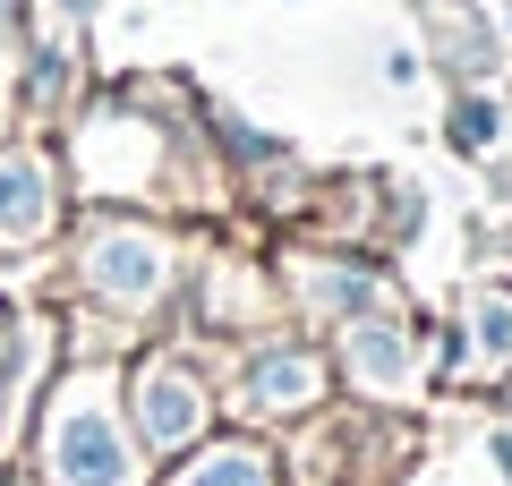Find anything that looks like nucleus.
<instances>
[{
	"label": "nucleus",
	"instance_id": "obj_4",
	"mask_svg": "<svg viewBox=\"0 0 512 486\" xmlns=\"http://www.w3.org/2000/svg\"><path fill=\"white\" fill-rule=\"evenodd\" d=\"M188 418H197V401H188V384H154V435H180Z\"/></svg>",
	"mask_w": 512,
	"mask_h": 486
},
{
	"label": "nucleus",
	"instance_id": "obj_3",
	"mask_svg": "<svg viewBox=\"0 0 512 486\" xmlns=\"http://www.w3.org/2000/svg\"><path fill=\"white\" fill-rule=\"evenodd\" d=\"M120 273V282H154V256L137 248V239H103V282Z\"/></svg>",
	"mask_w": 512,
	"mask_h": 486
},
{
	"label": "nucleus",
	"instance_id": "obj_7",
	"mask_svg": "<svg viewBox=\"0 0 512 486\" xmlns=\"http://www.w3.org/2000/svg\"><path fill=\"white\" fill-rule=\"evenodd\" d=\"M69 9H86V0H69Z\"/></svg>",
	"mask_w": 512,
	"mask_h": 486
},
{
	"label": "nucleus",
	"instance_id": "obj_1",
	"mask_svg": "<svg viewBox=\"0 0 512 486\" xmlns=\"http://www.w3.org/2000/svg\"><path fill=\"white\" fill-rule=\"evenodd\" d=\"M60 478H69V486H128L120 435H111L94 410H69V418H60Z\"/></svg>",
	"mask_w": 512,
	"mask_h": 486
},
{
	"label": "nucleus",
	"instance_id": "obj_5",
	"mask_svg": "<svg viewBox=\"0 0 512 486\" xmlns=\"http://www.w3.org/2000/svg\"><path fill=\"white\" fill-rule=\"evenodd\" d=\"M197 486H265V478H256L248 452H214V469H197Z\"/></svg>",
	"mask_w": 512,
	"mask_h": 486
},
{
	"label": "nucleus",
	"instance_id": "obj_6",
	"mask_svg": "<svg viewBox=\"0 0 512 486\" xmlns=\"http://www.w3.org/2000/svg\"><path fill=\"white\" fill-rule=\"evenodd\" d=\"M299 384H308V367H265V401H299Z\"/></svg>",
	"mask_w": 512,
	"mask_h": 486
},
{
	"label": "nucleus",
	"instance_id": "obj_2",
	"mask_svg": "<svg viewBox=\"0 0 512 486\" xmlns=\"http://www.w3.org/2000/svg\"><path fill=\"white\" fill-rule=\"evenodd\" d=\"M52 205H43V188H35V171L26 162H0V222L9 231H26V222H43Z\"/></svg>",
	"mask_w": 512,
	"mask_h": 486
}]
</instances>
